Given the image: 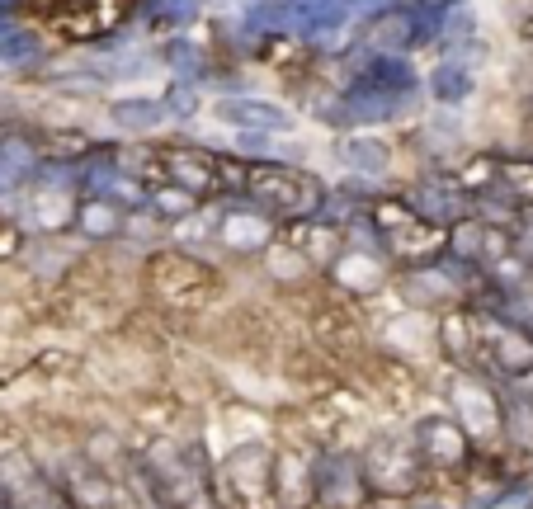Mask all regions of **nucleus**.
<instances>
[{
    "label": "nucleus",
    "mask_w": 533,
    "mask_h": 509,
    "mask_svg": "<svg viewBox=\"0 0 533 509\" xmlns=\"http://www.w3.org/2000/svg\"><path fill=\"white\" fill-rule=\"evenodd\" d=\"M147 288L175 312H194V307H208L217 297V274L208 264L189 260V255L166 250V255H156L147 264Z\"/></svg>",
    "instance_id": "1"
},
{
    "label": "nucleus",
    "mask_w": 533,
    "mask_h": 509,
    "mask_svg": "<svg viewBox=\"0 0 533 509\" xmlns=\"http://www.w3.org/2000/svg\"><path fill=\"white\" fill-rule=\"evenodd\" d=\"M250 198H260L269 213H312L321 203V184L288 170V165H250L246 170Z\"/></svg>",
    "instance_id": "2"
},
{
    "label": "nucleus",
    "mask_w": 533,
    "mask_h": 509,
    "mask_svg": "<svg viewBox=\"0 0 533 509\" xmlns=\"http://www.w3.org/2000/svg\"><path fill=\"white\" fill-rule=\"evenodd\" d=\"M222 491L236 509H265L269 495H274V458L260 444L236 448L232 458L222 462Z\"/></svg>",
    "instance_id": "3"
},
{
    "label": "nucleus",
    "mask_w": 533,
    "mask_h": 509,
    "mask_svg": "<svg viewBox=\"0 0 533 509\" xmlns=\"http://www.w3.org/2000/svg\"><path fill=\"white\" fill-rule=\"evenodd\" d=\"M373 217H378V227H383V241L397 250V255H406V260H430L434 250L444 246L439 227H434V222H425L411 203L383 198V203L373 208Z\"/></svg>",
    "instance_id": "4"
},
{
    "label": "nucleus",
    "mask_w": 533,
    "mask_h": 509,
    "mask_svg": "<svg viewBox=\"0 0 533 509\" xmlns=\"http://www.w3.org/2000/svg\"><path fill=\"white\" fill-rule=\"evenodd\" d=\"M477 349H486L491 363L500 373H510V378L533 373V335L524 326H515V321H496V316L472 321V354Z\"/></svg>",
    "instance_id": "5"
},
{
    "label": "nucleus",
    "mask_w": 533,
    "mask_h": 509,
    "mask_svg": "<svg viewBox=\"0 0 533 509\" xmlns=\"http://www.w3.org/2000/svg\"><path fill=\"white\" fill-rule=\"evenodd\" d=\"M38 10L67 38H100L123 19V0H38Z\"/></svg>",
    "instance_id": "6"
},
{
    "label": "nucleus",
    "mask_w": 533,
    "mask_h": 509,
    "mask_svg": "<svg viewBox=\"0 0 533 509\" xmlns=\"http://www.w3.org/2000/svg\"><path fill=\"white\" fill-rule=\"evenodd\" d=\"M368 481L383 495H411L420 486V453L406 439H378L368 453Z\"/></svg>",
    "instance_id": "7"
},
{
    "label": "nucleus",
    "mask_w": 533,
    "mask_h": 509,
    "mask_svg": "<svg viewBox=\"0 0 533 509\" xmlns=\"http://www.w3.org/2000/svg\"><path fill=\"white\" fill-rule=\"evenodd\" d=\"M161 180L180 184L184 194H208L222 184V161L208 156V151H194V147H161Z\"/></svg>",
    "instance_id": "8"
},
{
    "label": "nucleus",
    "mask_w": 533,
    "mask_h": 509,
    "mask_svg": "<svg viewBox=\"0 0 533 509\" xmlns=\"http://www.w3.org/2000/svg\"><path fill=\"white\" fill-rule=\"evenodd\" d=\"M312 500L326 509H359L364 500V477L350 458H326L312 472Z\"/></svg>",
    "instance_id": "9"
},
{
    "label": "nucleus",
    "mask_w": 533,
    "mask_h": 509,
    "mask_svg": "<svg viewBox=\"0 0 533 509\" xmlns=\"http://www.w3.org/2000/svg\"><path fill=\"white\" fill-rule=\"evenodd\" d=\"M416 453L425 467H439V472H463L467 462V439L463 429L449 425V420H425L416 434Z\"/></svg>",
    "instance_id": "10"
},
{
    "label": "nucleus",
    "mask_w": 533,
    "mask_h": 509,
    "mask_svg": "<svg viewBox=\"0 0 533 509\" xmlns=\"http://www.w3.org/2000/svg\"><path fill=\"white\" fill-rule=\"evenodd\" d=\"M312 335H317V345L326 349V354H359L364 349V330H359V321H354V312H345V307H335V302H321L317 316H312Z\"/></svg>",
    "instance_id": "11"
},
{
    "label": "nucleus",
    "mask_w": 533,
    "mask_h": 509,
    "mask_svg": "<svg viewBox=\"0 0 533 509\" xmlns=\"http://www.w3.org/2000/svg\"><path fill=\"white\" fill-rule=\"evenodd\" d=\"M453 406H458V425L472 429V434H496L500 429L496 392H486L482 382H472V378L453 382Z\"/></svg>",
    "instance_id": "12"
},
{
    "label": "nucleus",
    "mask_w": 533,
    "mask_h": 509,
    "mask_svg": "<svg viewBox=\"0 0 533 509\" xmlns=\"http://www.w3.org/2000/svg\"><path fill=\"white\" fill-rule=\"evenodd\" d=\"M0 486H5V495H10V505H15V509H52L48 481H43V472L29 467L24 458H5V462H0Z\"/></svg>",
    "instance_id": "13"
},
{
    "label": "nucleus",
    "mask_w": 533,
    "mask_h": 509,
    "mask_svg": "<svg viewBox=\"0 0 533 509\" xmlns=\"http://www.w3.org/2000/svg\"><path fill=\"white\" fill-rule=\"evenodd\" d=\"M288 246L298 250L307 264H335L345 241H340V231H335V227H302V222H298V227L288 231Z\"/></svg>",
    "instance_id": "14"
},
{
    "label": "nucleus",
    "mask_w": 533,
    "mask_h": 509,
    "mask_svg": "<svg viewBox=\"0 0 533 509\" xmlns=\"http://www.w3.org/2000/svg\"><path fill=\"white\" fill-rule=\"evenodd\" d=\"M368 378L378 392H387V406H406L411 392H416V378H411V368L397 359H373L368 363Z\"/></svg>",
    "instance_id": "15"
},
{
    "label": "nucleus",
    "mask_w": 533,
    "mask_h": 509,
    "mask_svg": "<svg viewBox=\"0 0 533 509\" xmlns=\"http://www.w3.org/2000/svg\"><path fill=\"white\" fill-rule=\"evenodd\" d=\"M222 118H227V123H236V128H250V132H279V128H288L284 109H269V104H246V99L222 104Z\"/></svg>",
    "instance_id": "16"
},
{
    "label": "nucleus",
    "mask_w": 533,
    "mask_h": 509,
    "mask_svg": "<svg viewBox=\"0 0 533 509\" xmlns=\"http://www.w3.org/2000/svg\"><path fill=\"white\" fill-rule=\"evenodd\" d=\"M335 269H340V283L354 288V293H368V288H378V279H383V264H378V255H368V250H345L335 260Z\"/></svg>",
    "instance_id": "17"
},
{
    "label": "nucleus",
    "mask_w": 533,
    "mask_h": 509,
    "mask_svg": "<svg viewBox=\"0 0 533 509\" xmlns=\"http://www.w3.org/2000/svg\"><path fill=\"white\" fill-rule=\"evenodd\" d=\"M274 495H284L293 509H302L307 505V495H312V472H307L293 453L274 462Z\"/></svg>",
    "instance_id": "18"
},
{
    "label": "nucleus",
    "mask_w": 533,
    "mask_h": 509,
    "mask_svg": "<svg viewBox=\"0 0 533 509\" xmlns=\"http://www.w3.org/2000/svg\"><path fill=\"white\" fill-rule=\"evenodd\" d=\"M71 500H76V509H109L114 505V481L90 472V467H81V472L71 477Z\"/></svg>",
    "instance_id": "19"
},
{
    "label": "nucleus",
    "mask_w": 533,
    "mask_h": 509,
    "mask_svg": "<svg viewBox=\"0 0 533 509\" xmlns=\"http://www.w3.org/2000/svg\"><path fill=\"white\" fill-rule=\"evenodd\" d=\"M222 236H227L232 250H260L269 241V222L255 213H232L222 222Z\"/></svg>",
    "instance_id": "20"
},
{
    "label": "nucleus",
    "mask_w": 533,
    "mask_h": 509,
    "mask_svg": "<svg viewBox=\"0 0 533 509\" xmlns=\"http://www.w3.org/2000/svg\"><path fill=\"white\" fill-rule=\"evenodd\" d=\"M368 38H373V48L383 52H401L411 38H416V19L401 15V10H392V15H383L373 29H368Z\"/></svg>",
    "instance_id": "21"
},
{
    "label": "nucleus",
    "mask_w": 533,
    "mask_h": 509,
    "mask_svg": "<svg viewBox=\"0 0 533 509\" xmlns=\"http://www.w3.org/2000/svg\"><path fill=\"white\" fill-rule=\"evenodd\" d=\"M76 227L90 236V241H104V236H114L118 231V208L114 203H104V198H90L76 208Z\"/></svg>",
    "instance_id": "22"
},
{
    "label": "nucleus",
    "mask_w": 533,
    "mask_h": 509,
    "mask_svg": "<svg viewBox=\"0 0 533 509\" xmlns=\"http://www.w3.org/2000/svg\"><path fill=\"white\" fill-rule=\"evenodd\" d=\"M453 293H458V283H453L449 274H434V269H425V274H411V283H406V297H411V302H420V307L449 302Z\"/></svg>",
    "instance_id": "23"
},
{
    "label": "nucleus",
    "mask_w": 533,
    "mask_h": 509,
    "mask_svg": "<svg viewBox=\"0 0 533 509\" xmlns=\"http://www.w3.org/2000/svg\"><path fill=\"white\" fill-rule=\"evenodd\" d=\"M392 104H397V95H387V90H378V85H354L350 99H345V109H350L354 118H383L392 114Z\"/></svg>",
    "instance_id": "24"
},
{
    "label": "nucleus",
    "mask_w": 533,
    "mask_h": 509,
    "mask_svg": "<svg viewBox=\"0 0 533 509\" xmlns=\"http://www.w3.org/2000/svg\"><path fill=\"white\" fill-rule=\"evenodd\" d=\"M496 180L510 189L515 203H533V161H500Z\"/></svg>",
    "instance_id": "25"
},
{
    "label": "nucleus",
    "mask_w": 533,
    "mask_h": 509,
    "mask_svg": "<svg viewBox=\"0 0 533 509\" xmlns=\"http://www.w3.org/2000/svg\"><path fill=\"white\" fill-rule=\"evenodd\" d=\"M345 161L354 165V170H387V147L383 142H368V137H354V142H345Z\"/></svg>",
    "instance_id": "26"
},
{
    "label": "nucleus",
    "mask_w": 533,
    "mask_h": 509,
    "mask_svg": "<svg viewBox=\"0 0 533 509\" xmlns=\"http://www.w3.org/2000/svg\"><path fill=\"white\" fill-rule=\"evenodd\" d=\"M76 217V203H71L67 189H48V194H38V222L43 227H62Z\"/></svg>",
    "instance_id": "27"
},
{
    "label": "nucleus",
    "mask_w": 533,
    "mask_h": 509,
    "mask_svg": "<svg viewBox=\"0 0 533 509\" xmlns=\"http://www.w3.org/2000/svg\"><path fill=\"white\" fill-rule=\"evenodd\" d=\"M269 269H274L279 279L298 283V279H307V269H312V264L302 260V255H298V250H293V246H279V250H274V255H269Z\"/></svg>",
    "instance_id": "28"
},
{
    "label": "nucleus",
    "mask_w": 533,
    "mask_h": 509,
    "mask_svg": "<svg viewBox=\"0 0 533 509\" xmlns=\"http://www.w3.org/2000/svg\"><path fill=\"white\" fill-rule=\"evenodd\" d=\"M496 165L500 161H491V156H477V161H467L463 170H458V189H482V184H496Z\"/></svg>",
    "instance_id": "29"
},
{
    "label": "nucleus",
    "mask_w": 533,
    "mask_h": 509,
    "mask_svg": "<svg viewBox=\"0 0 533 509\" xmlns=\"http://www.w3.org/2000/svg\"><path fill=\"white\" fill-rule=\"evenodd\" d=\"M430 85H434V95L439 99H463L467 95V76L463 71H453V66H439L430 76Z\"/></svg>",
    "instance_id": "30"
},
{
    "label": "nucleus",
    "mask_w": 533,
    "mask_h": 509,
    "mask_svg": "<svg viewBox=\"0 0 533 509\" xmlns=\"http://www.w3.org/2000/svg\"><path fill=\"white\" fill-rule=\"evenodd\" d=\"M118 123H137V128H147V123H156V104H142V99H123L114 109Z\"/></svg>",
    "instance_id": "31"
},
{
    "label": "nucleus",
    "mask_w": 533,
    "mask_h": 509,
    "mask_svg": "<svg viewBox=\"0 0 533 509\" xmlns=\"http://www.w3.org/2000/svg\"><path fill=\"white\" fill-rule=\"evenodd\" d=\"M85 151V137H43V156H71Z\"/></svg>",
    "instance_id": "32"
},
{
    "label": "nucleus",
    "mask_w": 533,
    "mask_h": 509,
    "mask_svg": "<svg viewBox=\"0 0 533 509\" xmlns=\"http://www.w3.org/2000/svg\"><path fill=\"white\" fill-rule=\"evenodd\" d=\"M15 250H19V227L5 217V208H0V260H5V255H15Z\"/></svg>",
    "instance_id": "33"
},
{
    "label": "nucleus",
    "mask_w": 533,
    "mask_h": 509,
    "mask_svg": "<svg viewBox=\"0 0 533 509\" xmlns=\"http://www.w3.org/2000/svg\"><path fill=\"white\" fill-rule=\"evenodd\" d=\"M156 203H161L166 213H184V208H194V194H184V189H166V194H156Z\"/></svg>",
    "instance_id": "34"
},
{
    "label": "nucleus",
    "mask_w": 533,
    "mask_h": 509,
    "mask_svg": "<svg viewBox=\"0 0 533 509\" xmlns=\"http://www.w3.org/2000/svg\"><path fill=\"white\" fill-rule=\"evenodd\" d=\"M170 104H175L180 114H189V109H199V95H189V90H175V95H170Z\"/></svg>",
    "instance_id": "35"
},
{
    "label": "nucleus",
    "mask_w": 533,
    "mask_h": 509,
    "mask_svg": "<svg viewBox=\"0 0 533 509\" xmlns=\"http://www.w3.org/2000/svg\"><path fill=\"white\" fill-rule=\"evenodd\" d=\"M161 5H166V10H170V15H189V10H194V0H161Z\"/></svg>",
    "instance_id": "36"
},
{
    "label": "nucleus",
    "mask_w": 533,
    "mask_h": 509,
    "mask_svg": "<svg viewBox=\"0 0 533 509\" xmlns=\"http://www.w3.org/2000/svg\"><path fill=\"white\" fill-rule=\"evenodd\" d=\"M425 5H449V0H425Z\"/></svg>",
    "instance_id": "37"
},
{
    "label": "nucleus",
    "mask_w": 533,
    "mask_h": 509,
    "mask_svg": "<svg viewBox=\"0 0 533 509\" xmlns=\"http://www.w3.org/2000/svg\"><path fill=\"white\" fill-rule=\"evenodd\" d=\"M529 222H533V203H529Z\"/></svg>",
    "instance_id": "38"
}]
</instances>
